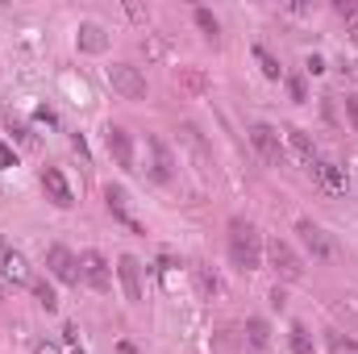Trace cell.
I'll return each instance as SVG.
<instances>
[{
	"instance_id": "cell-2",
	"label": "cell",
	"mask_w": 358,
	"mask_h": 354,
	"mask_svg": "<svg viewBox=\"0 0 358 354\" xmlns=\"http://www.w3.org/2000/svg\"><path fill=\"white\" fill-rule=\"evenodd\" d=\"M279 142H283V155H287V159H292L300 171H317L321 155H317V146H313V138H308L304 129L287 125V129H279Z\"/></svg>"
},
{
	"instance_id": "cell-24",
	"label": "cell",
	"mask_w": 358,
	"mask_h": 354,
	"mask_svg": "<svg viewBox=\"0 0 358 354\" xmlns=\"http://www.w3.org/2000/svg\"><path fill=\"white\" fill-rule=\"evenodd\" d=\"M325 346H329V354H358V342L346 338L342 330H329V334H325Z\"/></svg>"
},
{
	"instance_id": "cell-34",
	"label": "cell",
	"mask_w": 358,
	"mask_h": 354,
	"mask_svg": "<svg viewBox=\"0 0 358 354\" xmlns=\"http://www.w3.org/2000/svg\"><path fill=\"white\" fill-rule=\"evenodd\" d=\"M346 117H350V125H355V134H358V100L355 96H346Z\"/></svg>"
},
{
	"instance_id": "cell-31",
	"label": "cell",
	"mask_w": 358,
	"mask_h": 354,
	"mask_svg": "<svg viewBox=\"0 0 358 354\" xmlns=\"http://www.w3.org/2000/svg\"><path fill=\"white\" fill-rule=\"evenodd\" d=\"M287 92H292V100H308V88H304V80H287Z\"/></svg>"
},
{
	"instance_id": "cell-28",
	"label": "cell",
	"mask_w": 358,
	"mask_h": 354,
	"mask_svg": "<svg viewBox=\"0 0 358 354\" xmlns=\"http://www.w3.org/2000/svg\"><path fill=\"white\" fill-rule=\"evenodd\" d=\"M8 167H17V155H13V146L0 138V171H8Z\"/></svg>"
},
{
	"instance_id": "cell-16",
	"label": "cell",
	"mask_w": 358,
	"mask_h": 354,
	"mask_svg": "<svg viewBox=\"0 0 358 354\" xmlns=\"http://www.w3.org/2000/svg\"><path fill=\"white\" fill-rule=\"evenodd\" d=\"M246 351H255V354L271 351V325L263 317H246Z\"/></svg>"
},
{
	"instance_id": "cell-22",
	"label": "cell",
	"mask_w": 358,
	"mask_h": 354,
	"mask_svg": "<svg viewBox=\"0 0 358 354\" xmlns=\"http://www.w3.org/2000/svg\"><path fill=\"white\" fill-rule=\"evenodd\" d=\"M192 275H196V288H200L204 296H217V292H221V279L208 271V263H196L192 267Z\"/></svg>"
},
{
	"instance_id": "cell-23",
	"label": "cell",
	"mask_w": 358,
	"mask_h": 354,
	"mask_svg": "<svg viewBox=\"0 0 358 354\" xmlns=\"http://www.w3.org/2000/svg\"><path fill=\"white\" fill-rule=\"evenodd\" d=\"M192 17H196V25H200V34H204L208 42H221V21H217V17H213L208 8H196Z\"/></svg>"
},
{
	"instance_id": "cell-20",
	"label": "cell",
	"mask_w": 358,
	"mask_h": 354,
	"mask_svg": "<svg viewBox=\"0 0 358 354\" xmlns=\"http://www.w3.org/2000/svg\"><path fill=\"white\" fill-rule=\"evenodd\" d=\"M287 342H292V351H296V354H317V346H313V334H308V325H300V321H296V325L287 330Z\"/></svg>"
},
{
	"instance_id": "cell-7",
	"label": "cell",
	"mask_w": 358,
	"mask_h": 354,
	"mask_svg": "<svg viewBox=\"0 0 358 354\" xmlns=\"http://www.w3.org/2000/svg\"><path fill=\"white\" fill-rule=\"evenodd\" d=\"M250 142H255V150H259V159H263L267 167H279V163H283V142H279V129H275V125L255 121V125H250Z\"/></svg>"
},
{
	"instance_id": "cell-32",
	"label": "cell",
	"mask_w": 358,
	"mask_h": 354,
	"mask_svg": "<svg viewBox=\"0 0 358 354\" xmlns=\"http://www.w3.org/2000/svg\"><path fill=\"white\" fill-rule=\"evenodd\" d=\"M338 17H346L350 25H358V4H350V0H346V4H338Z\"/></svg>"
},
{
	"instance_id": "cell-15",
	"label": "cell",
	"mask_w": 358,
	"mask_h": 354,
	"mask_svg": "<svg viewBox=\"0 0 358 354\" xmlns=\"http://www.w3.org/2000/svg\"><path fill=\"white\" fill-rule=\"evenodd\" d=\"M146 150H150V176L159 179V183H171V176H176V155L167 150V142L163 138H146Z\"/></svg>"
},
{
	"instance_id": "cell-14",
	"label": "cell",
	"mask_w": 358,
	"mask_h": 354,
	"mask_svg": "<svg viewBox=\"0 0 358 354\" xmlns=\"http://www.w3.org/2000/svg\"><path fill=\"white\" fill-rule=\"evenodd\" d=\"M117 279H121L125 300L138 304V300H142V263H138L134 255H121V259H117Z\"/></svg>"
},
{
	"instance_id": "cell-1",
	"label": "cell",
	"mask_w": 358,
	"mask_h": 354,
	"mask_svg": "<svg viewBox=\"0 0 358 354\" xmlns=\"http://www.w3.org/2000/svg\"><path fill=\"white\" fill-rule=\"evenodd\" d=\"M229 263L238 267V271H259L263 267V238L242 217L229 221Z\"/></svg>"
},
{
	"instance_id": "cell-13",
	"label": "cell",
	"mask_w": 358,
	"mask_h": 354,
	"mask_svg": "<svg viewBox=\"0 0 358 354\" xmlns=\"http://www.w3.org/2000/svg\"><path fill=\"white\" fill-rule=\"evenodd\" d=\"M46 267L59 283H80V259L67 250V246H50L46 250Z\"/></svg>"
},
{
	"instance_id": "cell-3",
	"label": "cell",
	"mask_w": 358,
	"mask_h": 354,
	"mask_svg": "<svg viewBox=\"0 0 358 354\" xmlns=\"http://www.w3.org/2000/svg\"><path fill=\"white\" fill-rule=\"evenodd\" d=\"M263 259H267L275 271H279V279H300L304 275V263H300V255L283 242V238H271L267 246H263Z\"/></svg>"
},
{
	"instance_id": "cell-29",
	"label": "cell",
	"mask_w": 358,
	"mask_h": 354,
	"mask_svg": "<svg viewBox=\"0 0 358 354\" xmlns=\"http://www.w3.org/2000/svg\"><path fill=\"white\" fill-rule=\"evenodd\" d=\"M34 354H67V351H63L59 342H50V338H38V342H34Z\"/></svg>"
},
{
	"instance_id": "cell-17",
	"label": "cell",
	"mask_w": 358,
	"mask_h": 354,
	"mask_svg": "<svg viewBox=\"0 0 358 354\" xmlns=\"http://www.w3.org/2000/svg\"><path fill=\"white\" fill-rule=\"evenodd\" d=\"M76 42H80V50H88V55H100V50L108 46V38H104V29H100L96 21H84V25H80V34H76Z\"/></svg>"
},
{
	"instance_id": "cell-4",
	"label": "cell",
	"mask_w": 358,
	"mask_h": 354,
	"mask_svg": "<svg viewBox=\"0 0 358 354\" xmlns=\"http://www.w3.org/2000/svg\"><path fill=\"white\" fill-rule=\"evenodd\" d=\"M108 84H113L117 96H125V100H142L146 96V76L134 63H113L108 67Z\"/></svg>"
},
{
	"instance_id": "cell-9",
	"label": "cell",
	"mask_w": 358,
	"mask_h": 354,
	"mask_svg": "<svg viewBox=\"0 0 358 354\" xmlns=\"http://www.w3.org/2000/svg\"><path fill=\"white\" fill-rule=\"evenodd\" d=\"M104 204H108V213H113V217H117L125 229H134V234H146V229H142V221L129 213V192H125L121 183H108V187H104Z\"/></svg>"
},
{
	"instance_id": "cell-21",
	"label": "cell",
	"mask_w": 358,
	"mask_h": 354,
	"mask_svg": "<svg viewBox=\"0 0 358 354\" xmlns=\"http://www.w3.org/2000/svg\"><path fill=\"white\" fill-rule=\"evenodd\" d=\"M255 63H259V71H263L267 80H283V67H279V59L271 55L267 46H255Z\"/></svg>"
},
{
	"instance_id": "cell-30",
	"label": "cell",
	"mask_w": 358,
	"mask_h": 354,
	"mask_svg": "<svg viewBox=\"0 0 358 354\" xmlns=\"http://www.w3.org/2000/svg\"><path fill=\"white\" fill-rule=\"evenodd\" d=\"M63 346H67V354H84V351H80V342H76V325H67V330H63Z\"/></svg>"
},
{
	"instance_id": "cell-26",
	"label": "cell",
	"mask_w": 358,
	"mask_h": 354,
	"mask_svg": "<svg viewBox=\"0 0 358 354\" xmlns=\"http://www.w3.org/2000/svg\"><path fill=\"white\" fill-rule=\"evenodd\" d=\"M142 55H146V59H163V55H167V42H163L159 34H146V38H142Z\"/></svg>"
},
{
	"instance_id": "cell-6",
	"label": "cell",
	"mask_w": 358,
	"mask_h": 354,
	"mask_svg": "<svg viewBox=\"0 0 358 354\" xmlns=\"http://www.w3.org/2000/svg\"><path fill=\"white\" fill-rule=\"evenodd\" d=\"M80 279L88 283L92 292H108L113 288V267L100 250H84L80 255Z\"/></svg>"
},
{
	"instance_id": "cell-27",
	"label": "cell",
	"mask_w": 358,
	"mask_h": 354,
	"mask_svg": "<svg viewBox=\"0 0 358 354\" xmlns=\"http://www.w3.org/2000/svg\"><path fill=\"white\" fill-rule=\"evenodd\" d=\"M176 259H171V255H163V259H159V279H163V288H176Z\"/></svg>"
},
{
	"instance_id": "cell-12",
	"label": "cell",
	"mask_w": 358,
	"mask_h": 354,
	"mask_svg": "<svg viewBox=\"0 0 358 354\" xmlns=\"http://www.w3.org/2000/svg\"><path fill=\"white\" fill-rule=\"evenodd\" d=\"M313 176H317V183H321L329 196H346V192H350V171H346L338 159H321Z\"/></svg>"
},
{
	"instance_id": "cell-8",
	"label": "cell",
	"mask_w": 358,
	"mask_h": 354,
	"mask_svg": "<svg viewBox=\"0 0 358 354\" xmlns=\"http://www.w3.org/2000/svg\"><path fill=\"white\" fill-rule=\"evenodd\" d=\"M104 146H108V155L117 159V167H125V171H138V167H134V163H138V146H134L129 129H121V125H108V129H104Z\"/></svg>"
},
{
	"instance_id": "cell-38",
	"label": "cell",
	"mask_w": 358,
	"mask_h": 354,
	"mask_svg": "<svg viewBox=\"0 0 358 354\" xmlns=\"http://www.w3.org/2000/svg\"><path fill=\"white\" fill-rule=\"evenodd\" d=\"M0 300H4V279H0Z\"/></svg>"
},
{
	"instance_id": "cell-33",
	"label": "cell",
	"mask_w": 358,
	"mask_h": 354,
	"mask_svg": "<svg viewBox=\"0 0 358 354\" xmlns=\"http://www.w3.org/2000/svg\"><path fill=\"white\" fill-rule=\"evenodd\" d=\"M304 67H308L313 76H321V71H325V59H321V55H308V59H304Z\"/></svg>"
},
{
	"instance_id": "cell-10",
	"label": "cell",
	"mask_w": 358,
	"mask_h": 354,
	"mask_svg": "<svg viewBox=\"0 0 358 354\" xmlns=\"http://www.w3.org/2000/svg\"><path fill=\"white\" fill-rule=\"evenodd\" d=\"M296 234H300V242L308 246V255H313V259H334V242H329V234H325L317 221L300 217V221H296Z\"/></svg>"
},
{
	"instance_id": "cell-37",
	"label": "cell",
	"mask_w": 358,
	"mask_h": 354,
	"mask_svg": "<svg viewBox=\"0 0 358 354\" xmlns=\"http://www.w3.org/2000/svg\"><path fill=\"white\" fill-rule=\"evenodd\" d=\"M346 71H350V76L358 80V59H350V63H346Z\"/></svg>"
},
{
	"instance_id": "cell-5",
	"label": "cell",
	"mask_w": 358,
	"mask_h": 354,
	"mask_svg": "<svg viewBox=\"0 0 358 354\" xmlns=\"http://www.w3.org/2000/svg\"><path fill=\"white\" fill-rule=\"evenodd\" d=\"M0 279H4V283H13V288H34L29 259H25L17 246H0Z\"/></svg>"
},
{
	"instance_id": "cell-25",
	"label": "cell",
	"mask_w": 358,
	"mask_h": 354,
	"mask_svg": "<svg viewBox=\"0 0 358 354\" xmlns=\"http://www.w3.org/2000/svg\"><path fill=\"white\" fill-rule=\"evenodd\" d=\"M34 296H38V304H42L46 313H59V296H55V288H50L46 279H34Z\"/></svg>"
},
{
	"instance_id": "cell-36",
	"label": "cell",
	"mask_w": 358,
	"mask_h": 354,
	"mask_svg": "<svg viewBox=\"0 0 358 354\" xmlns=\"http://www.w3.org/2000/svg\"><path fill=\"white\" fill-rule=\"evenodd\" d=\"M117 354H138V351H134L129 342H121V346H117Z\"/></svg>"
},
{
	"instance_id": "cell-11",
	"label": "cell",
	"mask_w": 358,
	"mask_h": 354,
	"mask_svg": "<svg viewBox=\"0 0 358 354\" xmlns=\"http://www.w3.org/2000/svg\"><path fill=\"white\" fill-rule=\"evenodd\" d=\"M38 179H42V192H46L50 204H59V208H71L76 204V192H71V183H67V176L59 167H42Z\"/></svg>"
},
{
	"instance_id": "cell-18",
	"label": "cell",
	"mask_w": 358,
	"mask_h": 354,
	"mask_svg": "<svg viewBox=\"0 0 358 354\" xmlns=\"http://www.w3.org/2000/svg\"><path fill=\"white\" fill-rule=\"evenodd\" d=\"M329 304H334V313H338L350 330H358V292H338Z\"/></svg>"
},
{
	"instance_id": "cell-35",
	"label": "cell",
	"mask_w": 358,
	"mask_h": 354,
	"mask_svg": "<svg viewBox=\"0 0 358 354\" xmlns=\"http://www.w3.org/2000/svg\"><path fill=\"white\" fill-rule=\"evenodd\" d=\"M271 304H275V309H283V304H287V296H283V288H275V292H271Z\"/></svg>"
},
{
	"instance_id": "cell-19",
	"label": "cell",
	"mask_w": 358,
	"mask_h": 354,
	"mask_svg": "<svg viewBox=\"0 0 358 354\" xmlns=\"http://www.w3.org/2000/svg\"><path fill=\"white\" fill-rule=\"evenodd\" d=\"M183 142L192 146V155H196V159H200V167L208 171V146H204V138H200V129H196L192 121H183Z\"/></svg>"
}]
</instances>
